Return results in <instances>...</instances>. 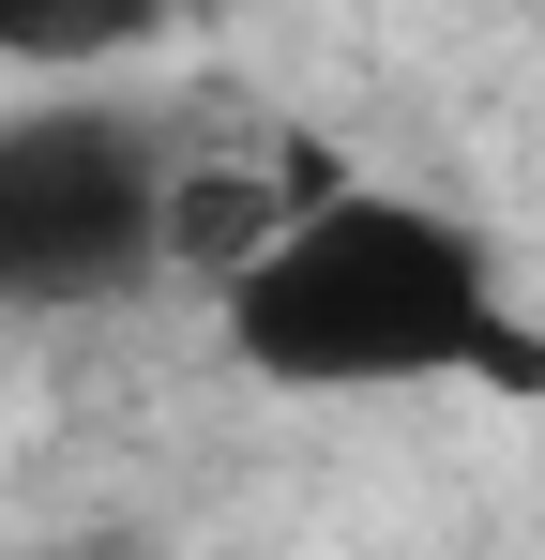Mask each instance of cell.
Returning a JSON list of instances; mask_svg holds the SVG:
<instances>
[{"mask_svg": "<svg viewBox=\"0 0 545 560\" xmlns=\"http://www.w3.org/2000/svg\"><path fill=\"white\" fill-rule=\"evenodd\" d=\"M228 364L272 394H440V378H545L485 228L394 183H318L212 273Z\"/></svg>", "mask_w": 545, "mask_h": 560, "instance_id": "6da1fadb", "label": "cell"}, {"mask_svg": "<svg viewBox=\"0 0 545 560\" xmlns=\"http://www.w3.org/2000/svg\"><path fill=\"white\" fill-rule=\"evenodd\" d=\"M167 273V137L106 92L0 106V303L91 318Z\"/></svg>", "mask_w": 545, "mask_h": 560, "instance_id": "7a4b0ae2", "label": "cell"}, {"mask_svg": "<svg viewBox=\"0 0 545 560\" xmlns=\"http://www.w3.org/2000/svg\"><path fill=\"white\" fill-rule=\"evenodd\" d=\"M182 0H0V77H106L167 31Z\"/></svg>", "mask_w": 545, "mask_h": 560, "instance_id": "3957f363", "label": "cell"}, {"mask_svg": "<svg viewBox=\"0 0 545 560\" xmlns=\"http://www.w3.org/2000/svg\"><path fill=\"white\" fill-rule=\"evenodd\" d=\"M272 212H288V197H272L258 167H182V152H167V273L212 288V273H228V258L272 228Z\"/></svg>", "mask_w": 545, "mask_h": 560, "instance_id": "277c9868", "label": "cell"}]
</instances>
